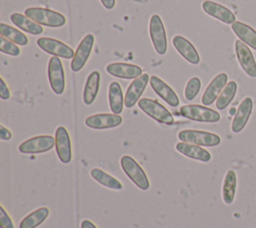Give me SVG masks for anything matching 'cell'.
Listing matches in <instances>:
<instances>
[{
  "instance_id": "6da1fadb",
  "label": "cell",
  "mask_w": 256,
  "mask_h": 228,
  "mask_svg": "<svg viewBox=\"0 0 256 228\" xmlns=\"http://www.w3.org/2000/svg\"><path fill=\"white\" fill-rule=\"evenodd\" d=\"M24 14L41 26L59 28L66 24V17L63 14L48 8L28 7Z\"/></svg>"
},
{
  "instance_id": "7a4b0ae2",
  "label": "cell",
  "mask_w": 256,
  "mask_h": 228,
  "mask_svg": "<svg viewBox=\"0 0 256 228\" xmlns=\"http://www.w3.org/2000/svg\"><path fill=\"white\" fill-rule=\"evenodd\" d=\"M120 165L126 176L141 190H148L150 183L143 168L129 155H124L120 159Z\"/></svg>"
},
{
  "instance_id": "3957f363",
  "label": "cell",
  "mask_w": 256,
  "mask_h": 228,
  "mask_svg": "<svg viewBox=\"0 0 256 228\" xmlns=\"http://www.w3.org/2000/svg\"><path fill=\"white\" fill-rule=\"evenodd\" d=\"M137 105L146 115L161 124L172 125L174 123V117L171 112L155 99L141 98Z\"/></svg>"
},
{
  "instance_id": "277c9868",
  "label": "cell",
  "mask_w": 256,
  "mask_h": 228,
  "mask_svg": "<svg viewBox=\"0 0 256 228\" xmlns=\"http://www.w3.org/2000/svg\"><path fill=\"white\" fill-rule=\"evenodd\" d=\"M180 114L189 120L204 123H215L221 118L220 113L216 110L199 104H188L182 106L180 108Z\"/></svg>"
},
{
  "instance_id": "5b68a950",
  "label": "cell",
  "mask_w": 256,
  "mask_h": 228,
  "mask_svg": "<svg viewBox=\"0 0 256 228\" xmlns=\"http://www.w3.org/2000/svg\"><path fill=\"white\" fill-rule=\"evenodd\" d=\"M178 139L183 142L204 146V147H214L221 143V138L219 135L194 129H184L178 133Z\"/></svg>"
},
{
  "instance_id": "8992f818",
  "label": "cell",
  "mask_w": 256,
  "mask_h": 228,
  "mask_svg": "<svg viewBox=\"0 0 256 228\" xmlns=\"http://www.w3.org/2000/svg\"><path fill=\"white\" fill-rule=\"evenodd\" d=\"M149 35L156 53L159 55H164L168 48L167 35L163 21L158 14H153L150 17Z\"/></svg>"
},
{
  "instance_id": "52a82bcc",
  "label": "cell",
  "mask_w": 256,
  "mask_h": 228,
  "mask_svg": "<svg viewBox=\"0 0 256 228\" xmlns=\"http://www.w3.org/2000/svg\"><path fill=\"white\" fill-rule=\"evenodd\" d=\"M47 74L50 87L56 95H61L65 90V72L59 57L52 56L48 61Z\"/></svg>"
},
{
  "instance_id": "ba28073f",
  "label": "cell",
  "mask_w": 256,
  "mask_h": 228,
  "mask_svg": "<svg viewBox=\"0 0 256 228\" xmlns=\"http://www.w3.org/2000/svg\"><path fill=\"white\" fill-rule=\"evenodd\" d=\"M55 146V137L51 135H38L23 141L18 150L22 154H39L50 151Z\"/></svg>"
},
{
  "instance_id": "9c48e42d",
  "label": "cell",
  "mask_w": 256,
  "mask_h": 228,
  "mask_svg": "<svg viewBox=\"0 0 256 228\" xmlns=\"http://www.w3.org/2000/svg\"><path fill=\"white\" fill-rule=\"evenodd\" d=\"M36 43L40 49H42L46 53L53 55L55 57L72 59L75 54V52L69 45L55 38L40 37L37 39Z\"/></svg>"
},
{
  "instance_id": "30bf717a",
  "label": "cell",
  "mask_w": 256,
  "mask_h": 228,
  "mask_svg": "<svg viewBox=\"0 0 256 228\" xmlns=\"http://www.w3.org/2000/svg\"><path fill=\"white\" fill-rule=\"evenodd\" d=\"M94 42L95 38L93 34H86L83 37V39L78 44L75 54L70 63V68L72 71L78 72L85 66L90 57Z\"/></svg>"
},
{
  "instance_id": "8fae6325",
  "label": "cell",
  "mask_w": 256,
  "mask_h": 228,
  "mask_svg": "<svg viewBox=\"0 0 256 228\" xmlns=\"http://www.w3.org/2000/svg\"><path fill=\"white\" fill-rule=\"evenodd\" d=\"M235 53L242 70L252 78L256 77V62L250 48L241 40L235 41Z\"/></svg>"
},
{
  "instance_id": "7c38bea8",
  "label": "cell",
  "mask_w": 256,
  "mask_h": 228,
  "mask_svg": "<svg viewBox=\"0 0 256 228\" xmlns=\"http://www.w3.org/2000/svg\"><path fill=\"white\" fill-rule=\"evenodd\" d=\"M55 148L59 160L63 164H68L72 160V145L69 133L63 126H59L55 131Z\"/></svg>"
},
{
  "instance_id": "4fadbf2b",
  "label": "cell",
  "mask_w": 256,
  "mask_h": 228,
  "mask_svg": "<svg viewBox=\"0 0 256 228\" xmlns=\"http://www.w3.org/2000/svg\"><path fill=\"white\" fill-rule=\"evenodd\" d=\"M123 121V118L114 113H99L88 116L84 123L87 127L96 130L110 129L119 126Z\"/></svg>"
},
{
  "instance_id": "5bb4252c",
  "label": "cell",
  "mask_w": 256,
  "mask_h": 228,
  "mask_svg": "<svg viewBox=\"0 0 256 228\" xmlns=\"http://www.w3.org/2000/svg\"><path fill=\"white\" fill-rule=\"evenodd\" d=\"M106 72L111 76L130 80L141 76L143 74V69L135 64L126 62H113L106 66Z\"/></svg>"
},
{
  "instance_id": "9a60e30c",
  "label": "cell",
  "mask_w": 256,
  "mask_h": 228,
  "mask_svg": "<svg viewBox=\"0 0 256 228\" xmlns=\"http://www.w3.org/2000/svg\"><path fill=\"white\" fill-rule=\"evenodd\" d=\"M149 80L150 76L147 73H144L138 78L133 79L124 95V105L127 108H132L136 103H138L141 95L147 87Z\"/></svg>"
},
{
  "instance_id": "2e32d148",
  "label": "cell",
  "mask_w": 256,
  "mask_h": 228,
  "mask_svg": "<svg viewBox=\"0 0 256 228\" xmlns=\"http://www.w3.org/2000/svg\"><path fill=\"white\" fill-rule=\"evenodd\" d=\"M150 86L153 89V91L162 99L164 100L168 105L171 107H177L180 103L179 97L176 94V92L161 78H159L156 75H152L149 80Z\"/></svg>"
},
{
  "instance_id": "e0dca14e",
  "label": "cell",
  "mask_w": 256,
  "mask_h": 228,
  "mask_svg": "<svg viewBox=\"0 0 256 228\" xmlns=\"http://www.w3.org/2000/svg\"><path fill=\"white\" fill-rule=\"evenodd\" d=\"M227 83H228V75L226 73L217 74L206 87L201 99L202 104L205 106H209L212 103H214Z\"/></svg>"
},
{
  "instance_id": "ac0fdd59",
  "label": "cell",
  "mask_w": 256,
  "mask_h": 228,
  "mask_svg": "<svg viewBox=\"0 0 256 228\" xmlns=\"http://www.w3.org/2000/svg\"><path fill=\"white\" fill-rule=\"evenodd\" d=\"M202 9L209 16L225 24H233L236 21V17L234 13L224 5H221L217 2H214L211 0H205L202 3Z\"/></svg>"
},
{
  "instance_id": "d6986e66",
  "label": "cell",
  "mask_w": 256,
  "mask_h": 228,
  "mask_svg": "<svg viewBox=\"0 0 256 228\" xmlns=\"http://www.w3.org/2000/svg\"><path fill=\"white\" fill-rule=\"evenodd\" d=\"M172 44L176 51L190 64L197 65L200 62V55L195 46L185 37L176 35L172 39Z\"/></svg>"
},
{
  "instance_id": "ffe728a7",
  "label": "cell",
  "mask_w": 256,
  "mask_h": 228,
  "mask_svg": "<svg viewBox=\"0 0 256 228\" xmlns=\"http://www.w3.org/2000/svg\"><path fill=\"white\" fill-rule=\"evenodd\" d=\"M253 110V100L250 97L244 98L239 104L236 114L232 120L231 130L234 133L241 132L246 126Z\"/></svg>"
},
{
  "instance_id": "44dd1931",
  "label": "cell",
  "mask_w": 256,
  "mask_h": 228,
  "mask_svg": "<svg viewBox=\"0 0 256 228\" xmlns=\"http://www.w3.org/2000/svg\"><path fill=\"white\" fill-rule=\"evenodd\" d=\"M176 150L182 155L201 162H209L211 160V154L208 150L202 148L199 145L180 141L175 146Z\"/></svg>"
},
{
  "instance_id": "7402d4cb",
  "label": "cell",
  "mask_w": 256,
  "mask_h": 228,
  "mask_svg": "<svg viewBox=\"0 0 256 228\" xmlns=\"http://www.w3.org/2000/svg\"><path fill=\"white\" fill-rule=\"evenodd\" d=\"M100 78V73L97 70L88 75L83 89V102L86 105H91L95 101L99 92Z\"/></svg>"
},
{
  "instance_id": "603a6c76",
  "label": "cell",
  "mask_w": 256,
  "mask_h": 228,
  "mask_svg": "<svg viewBox=\"0 0 256 228\" xmlns=\"http://www.w3.org/2000/svg\"><path fill=\"white\" fill-rule=\"evenodd\" d=\"M231 29L239 40L256 50V31L251 26L241 21H235L231 24Z\"/></svg>"
},
{
  "instance_id": "cb8c5ba5",
  "label": "cell",
  "mask_w": 256,
  "mask_h": 228,
  "mask_svg": "<svg viewBox=\"0 0 256 228\" xmlns=\"http://www.w3.org/2000/svg\"><path fill=\"white\" fill-rule=\"evenodd\" d=\"M10 20L22 31H25L32 35H39L44 31L43 27L41 25H39L38 23L31 20L25 14H22L19 12L12 13L10 15Z\"/></svg>"
},
{
  "instance_id": "d4e9b609",
  "label": "cell",
  "mask_w": 256,
  "mask_h": 228,
  "mask_svg": "<svg viewBox=\"0 0 256 228\" xmlns=\"http://www.w3.org/2000/svg\"><path fill=\"white\" fill-rule=\"evenodd\" d=\"M108 101L112 113L118 115L122 113L124 106V96L120 84L116 81H113L109 84Z\"/></svg>"
},
{
  "instance_id": "484cf974",
  "label": "cell",
  "mask_w": 256,
  "mask_h": 228,
  "mask_svg": "<svg viewBox=\"0 0 256 228\" xmlns=\"http://www.w3.org/2000/svg\"><path fill=\"white\" fill-rule=\"evenodd\" d=\"M237 176L234 170L229 169L224 177L222 184V200L225 204L230 205L233 203L236 195Z\"/></svg>"
},
{
  "instance_id": "4316f807",
  "label": "cell",
  "mask_w": 256,
  "mask_h": 228,
  "mask_svg": "<svg viewBox=\"0 0 256 228\" xmlns=\"http://www.w3.org/2000/svg\"><path fill=\"white\" fill-rule=\"evenodd\" d=\"M50 210L47 207H40L27 216H25L19 223V228H37L49 216Z\"/></svg>"
},
{
  "instance_id": "83f0119b",
  "label": "cell",
  "mask_w": 256,
  "mask_h": 228,
  "mask_svg": "<svg viewBox=\"0 0 256 228\" xmlns=\"http://www.w3.org/2000/svg\"><path fill=\"white\" fill-rule=\"evenodd\" d=\"M90 175L96 182H98L100 185L106 188L112 190H121L123 188L122 183L117 178L113 177L112 175L108 174L107 172L100 168H93L90 171Z\"/></svg>"
},
{
  "instance_id": "f1b7e54d",
  "label": "cell",
  "mask_w": 256,
  "mask_h": 228,
  "mask_svg": "<svg viewBox=\"0 0 256 228\" xmlns=\"http://www.w3.org/2000/svg\"><path fill=\"white\" fill-rule=\"evenodd\" d=\"M0 35L20 46L28 44V37L23 32L6 23H0Z\"/></svg>"
},
{
  "instance_id": "f546056e",
  "label": "cell",
  "mask_w": 256,
  "mask_h": 228,
  "mask_svg": "<svg viewBox=\"0 0 256 228\" xmlns=\"http://www.w3.org/2000/svg\"><path fill=\"white\" fill-rule=\"evenodd\" d=\"M237 92V83L235 81H229L216 100V108L218 110H224L232 102Z\"/></svg>"
},
{
  "instance_id": "4dcf8cb0",
  "label": "cell",
  "mask_w": 256,
  "mask_h": 228,
  "mask_svg": "<svg viewBox=\"0 0 256 228\" xmlns=\"http://www.w3.org/2000/svg\"><path fill=\"white\" fill-rule=\"evenodd\" d=\"M201 89V80L198 77H192L188 80L185 89L184 97L188 101H192L196 98Z\"/></svg>"
},
{
  "instance_id": "1f68e13d",
  "label": "cell",
  "mask_w": 256,
  "mask_h": 228,
  "mask_svg": "<svg viewBox=\"0 0 256 228\" xmlns=\"http://www.w3.org/2000/svg\"><path fill=\"white\" fill-rule=\"evenodd\" d=\"M0 52L6 55H10V56H18L20 55V48L17 46V44H15L14 42L4 38V37H0Z\"/></svg>"
},
{
  "instance_id": "d6a6232c",
  "label": "cell",
  "mask_w": 256,
  "mask_h": 228,
  "mask_svg": "<svg viewBox=\"0 0 256 228\" xmlns=\"http://www.w3.org/2000/svg\"><path fill=\"white\" fill-rule=\"evenodd\" d=\"M0 227L1 228H14L11 217L5 211L3 206H0Z\"/></svg>"
},
{
  "instance_id": "836d02e7",
  "label": "cell",
  "mask_w": 256,
  "mask_h": 228,
  "mask_svg": "<svg viewBox=\"0 0 256 228\" xmlns=\"http://www.w3.org/2000/svg\"><path fill=\"white\" fill-rule=\"evenodd\" d=\"M11 94H10V90L7 86V84L5 83L4 79L1 77L0 78V98L2 100H8L10 98Z\"/></svg>"
},
{
  "instance_id": "e575fe53",
  "label": "cell",
  "mask_w": 256,
  "mask_h": 228,
  "mask_svg": "<svg viewBox=\"0 0 256 228\" xmlns=\"http://www.w3.org/2000/svg\"><path fill=\"white\" fill-rule=\"evenodd\" d=\"M12 138V133L11 131L6 128L4 125H0V139L3 141H8Z\"/></svg>"
},
{
  "instance_id": "d590c367",
  "label": "cell",
  "mask_w": 256,
  "mask_h": 228,
  "mask_svg": "<svg viewBox=\"0 0 256 228\" xmlns=\"http://www.w3.org/2000/svg\"><path fill=\"white\" fill-rule=\"evenodd\" d=\"M101 4L103 5L104 8L108 9V10H111L115 7V2L116 0H100Z\"/></svg>"
},
{
  "instance_id": "8d00e7d4",
  "label": "cell",
  "mask_w": 256,
  "mask_h": 228,
  "mask_svg": "<svg viewBox=\"0 0 256 228\" xmlns=\"http://www.w3.org/2000/svg\"><path fill=\"white\" fill-rule=\"evenodd\" d=\"M80 227L81 228H97V226L93 222H91L90 220H87V219H85L81 222Z\"/></svg>"
},
{
  "instance_id": "74e56055",
  "label": "cell",
  "mask_w": 256,
  "mask_h": 228,
  "mask_svg": "<svg viewBox=\"0 0 256 228\" xmlns=\"http://www.w3.org/2000/svg\"><path fill=\"white\" fill-rule=\"evenodd\" d=\"M236 111H237V110H236L235 108H231L230 111H229V114H230V115H235V114H236Z\"/></svg>"
}]
</instances>
